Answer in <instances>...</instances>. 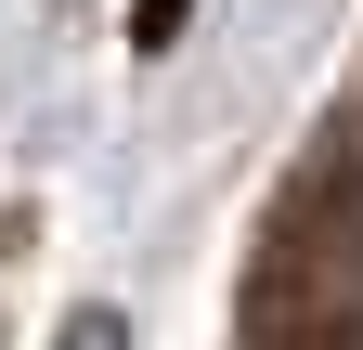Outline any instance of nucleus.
Instances as JSON below:
<instances>
[{"label": "nucleus", "instance_id": "1", "mask_svg": "<svg viewBox=\"0 0 363 350\" xmlns=\"http://www.w3.org/2000/svg\"><path fill=\"white\" fill-rule=\"evenodd\" d=\"M298 324H311V350H363V195L337 208L325 259L298 273Z\"/></svg>", "mask_w": 363, "mask_h": 350}, {"label": "nucleus", "instance_id": "2", "mask_svg": "<svg viewBox=\"0 0 363 350\" xmlns=\"http://www.w3.org/2000/svg\"><path fill=\"white\" fill-rule=\"evenodd\" d=\"M65 350H130V324H117V312H78V324H65Z\"/></svg>", "mask_w": 363, "mask_h": 350}]
</instances>
